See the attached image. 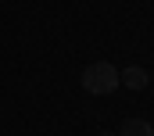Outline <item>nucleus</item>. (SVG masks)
I'll return each instance as SVG.
<instances>
[{
	"label": "nucleus",
	"mask_w": 154,
	"mask_h": 136,
	"mask_svg": "<svg viewBox=\"0 0 154 136\" xmlns=\"http://www.w3.org/2000/svg\"><path fill=\"white\" fill-rule=\"evenodd\" d=\"M118 86V68L111 61H93V65H86L82 72V90L86 93H93V97H104V93H115Z\"/></svg>",
	"instance_id": "f257e3e1"
},
{
	"label": "nucleus",
	"mask_w": 154,
	"mask_h": 136,
	"mask_svg": "<svg viewBox=\"0 0 154 136\" xmlns=\"http://www.w3.org/2000/svg\"><path fill=\"white\" fill-rule=\"evenodd\" d=\"M118 82H125L129 90H143V86L151 82V75H147V68L133 65V68H125V72H118Z\"/></svg>",
	"instance_id": "f03ea898"
},
{
	"label": "nucleus",
	"mask_w": 154,
	"mask_h": 136,
	"mask_svg": "<svg viewBox=\"0 0 154 136\" xmlns=\"http://www.w3.org/2000/svg\"><path fill=\"white\" fill-rule=\"evenodd\" d=\"M118 136H154V125L147 118H125L122 129H118Z\"/></svg>",
	"instance_id": "7ed1b4c3"
},
{
	"label": "nucleus",
	"mask_w": 154,
	"mask_h": 136,
	"mask_svg": "<svg viewBox=\"0 0 154 136\" xmlns=\"http://www.w3.org/2000/svg\"><path fill=\"white\" fill-rule=\"evenodd\" d=\"M97 136H115V133H111V129H104V133H97Z\"/></svg>",
	"instance_id": "20e7f679"
}]
</instances>
